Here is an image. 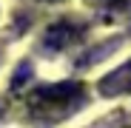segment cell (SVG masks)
Segmentation results:
<instances>
[{"mask_svg":"<svg viewBox=\"0 0 131 128\" xmlns=\"http://www.w3.org/2000/svg\"><path fill=\"white\" fill-rule=\"evenodd\" d=\"M91 3L100 6V9H111V11H114V9H123V6H125V0H91Z\"/></svg>","mask_w":131,"mask_h":128,"instance_id":"cell-4","label":"cell"},{"mask_svg":"<svg viewBox=\"0 0 131 128\" xmlns=\"http://www.w3.org/2000/svg\"><path fill=\"white\" fill-rule=\"evenodd\" d=\"M74 37H77L74 26H69V23H57V26L46 34V43H49L51 49H63V46H69Z\"/></svg>","mask_w":131,"mask_h":128,"instance_id":"cell-3","label":"cell"},{"mask_svg":"<svg viewBox=\"0 0 131 128\" xmlns=\"http://www.w3.org/2000/svg\"><path fill=\"white\" fill-rule=\"evenodd\" d=\"M100 88H103V94H123V91H131V63L123 66L120 71L108 74V77L103 80Z\"/></svg>","mask_w":131,"mask_h":128,"instance_id":"cell-2","label":"cell"},{"mask_svg":"<svg viewBox=\"0 0 131 128\" xmlns=\"http://www.w3.org/2000/svg\"><path fill=\"white\" fill-rule=\"evenodd\" d=\"M80 100H83L80 83H54L29 94V111L37 120H60L69 111H74Z\"/></svg>","mask_w":131,"mask_h":128,"instance_id":"cell-1","label":"cell"}]
</instances>
